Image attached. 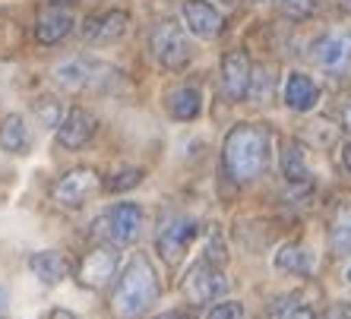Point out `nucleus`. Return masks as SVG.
Returning a JSON list of instances; mask_svg holds the SVG:
<instances>
[{
	"label": "nucleus",
	"mask_w": 351,
	"mask_h": 319,
	"mask_svg": "<svg viewBox=\"0 0 351 319\" xmlns=\"http://www.w3.org/2000/svg\"><path fill=\"white\" fill-rule=\"evenodd\" d=\"M345 127L351 130V99H348V105H345Z\"/></svg>",
	"instance_id": "33"
},
{
	"label": "nucleus",
	"mask_w": 351,
	"mask_h": 319,
	"mask_svg": "<svg viewBox=\"0 0 351 319\" xmlns=\"http://www.w3.org/2000/svg\"><path fill=\"white\" fill-rule=\"evenodd\" d=\"M7 316V303H3V291H0V319Z\"/></svg>",
	"instance_id": "34"
},
{
	"label": "nucleus",
	"mask_w": 351,
	"mask_h": 319,
	"mask_svg": "<svg viewBox=\"0 0 351 319\" xmlns=\"http://www.w3.org/2000/svg\"><path fill=\"white\" fill-rule=\"evenodd\" d=\"M282 99H285V105L291 107V111L307 114V111H313V107L319 105V86L307 73H288Z\"/></svg>",
	"instance_id": "15"
},
{
	"label": "nucleus",
	"mask_w": 351,
	"mask_h": 319,
	"mask_svg": "<svg viewBox=\"0 0 351 319\" xmlns=\"http://www.w3.org/2000/svg\"><path fill=\"white\" fill-rule=\"evenodd\" d=\"M228 288H231V281L225 279V272H221L219 266H213L209 259H203L187 272V279H184L180 291H184V297H187L190 303L203 307V303L221 301V297L228 294Z\"/></svg>",
	"instance_id": "7"
},
{
	"label": "nucleus",
	"mask_w": 351,
	"mask_h": 319,
	"mask_svg": "<svg viewBox=\"0 0 351 319\" xmlns=\"http://www.w3.org/2000/svg\"><path fill=\"white\" fill-rule=\"evenodd\" d=\"M156 319H193L187 310H168V313H162V316H156Z\"/></svg>",
	"instance_id": "32"
},
{
	"label": "nucleus",
	"mask_w": 351,
	"mask_h": 319,
	"mask_svg": "<svg viewBox=\"0 0 351 319\" xmlns=\"http://www.w3.org/2000/svg\"><path fill=\"white\" fill-rule=\"evenodd\" d=\"M345 279H348V285H351V269H348V275H345Z\"/></svg>",
	"instance_id": "38"
},
{
	"label": "nucleus",
	"mask_w": 351,
	"mask_h": 319,
	"mask_svg": "<svg viewBox=\"0 0 351 319\" xmlns=\"http://www.w3.org/2000/svg\"><path fill=\"white\" fill-rule=\"evenodd\" d=\"M272 262L278 272H288V275H311L313 272V253L301 244H285Z\"/></svg>",
	"instance_id": "21"
},
{
	"label": "nucleus",
	"mask_w": 351,
	"mask_h": 319,
	"mask_svg": "<svg viewBox=\"0 0 351 319\" xmlns=\"http://www.w3.org/2000/svg\"><path fill=\"white\" fill-rule=\"evenodd\" d=\"M130 29V16L123 10H108V13H98L82 23V38L89 44H111V41L123 38Z\"/></svg>",
	"instance_id": "13"
},
{
	"label": "nucleus",
	"mask_w": 351,
	"mask_h": 319,
	"mask_svg": "<svg viewBox=\"0 0 351 319\" xmlns=\"http://www.w3.org/2000/svg\"><path fill=\"white\" fill-rule=\"evenodd\" d=\"M184 23H187V29L196 38H203V41L221 35V29H225V19H221V13L209 0H187L184 3Z\"/></svg>",
	"instance_id": "14"
},
{
	"label": "nucleus",
	"mask_w": 351,
	"mask_h": 319,
	"mask_svg": "<svg viewBox=\"0 0 351 319\" xmlns=\"http://www.w3.org/2000/svg\"><path fill=\"white\" fill-rule=\"evenodd\" d=\"M269 319H317V310H313V303L307 301L301 291H294V294L278 297V301L272 303Z\"/></svg>",
	"instance_id": "23"
},
{
	"label": "nucleus",
	"mask_w": 351,
	"mask_h": 319,
	"mask_svg": "<svg viewBox=\"0 0 351 319\" xmlns=\"http://www.w3.org/2000/svg\"><path fill=\"white\" fill-rule=\"evenodd\" d=\"M329 250L332 256H351V205H339L329 225Z\"/></svg>",
	"instance_id": "22"
},
{
	"label": "nucleus",
	"mask_w": 351,
	"mask_h": 319,
	"mask_svg": "<svg viewBox=\"0 0 351 319\" xmlns=\"http://www.w3.org/2000/svg\"><path fill=\"white\" fill-rule=\"evenodd\" d=\"M165 107L174 120H196L203 111V92L196 86H178L165 95Z\"/></svg>",
	"instance_id": "18"
},
{
	"label": "nucleus",
	"mask_w": 351,
	"mask_h": 319,
	"mask_svg": "<svg viewBox=\"0 0 351 319\" xmlns=\"http://www.w3.org/2000/svg\"><path fill=\"white\" fill-rule=\"evenodd\" d=\"M143 218H146V215H143V205L117 203L92 221V234L111 246H130V244H136L139 234H143Z\"/></svg>",
	"instance_id": "4"
},
{
	"label": "nucleus",
	"mask_w": 351,
	"mask_h": 319,
	"mask_svg": "<svg viewBox=\"0 0 351 319\" xmlns=\"http://www.w3.org/2000/svg\"><path fill=\"white\" fill-rule=\"evenodd\" d=\"M254 3H272V0H254Z\"/></svg>",
	"instance_id": "37"
},
{
	"label": "nucleus",
	"mask_w": 351,
	"mask_h": 319,
	"mask_svg": "<svg viewBox=\"0 0 351 319\" xmlns=\"http://www.w3.org/2000/svg\"><path fill=\"white\" fill-rule=\"evenodd\" d=\"M32 107H35V117L45 127H60V120H64V107H60L58 99H38Z\"/></svg>",
	"instance_id": "25"
},
{
	"label": "nucleus",
	"mask_w": 351,
	"mask_h": 319,
	"mask_svg": "<svg viewBox=\"0 0 351 319\" xmlns=\"http://www.w3.org/2000/svg\"><path fill=\"white\" fill-rule=\"evenodd\" d=\"M117 266H121L117 246H111V244L95 246V250H89V253L82 256L76 279H80L82 288H89V291H98V288L111 285V279H117Z\"/></svg>",
	"instance_id": "8"
},
{
	"label": "nucleus",
	"mask_w": 351,
	"mask_h": 319,
	"mask_svg": "<svg viewBox=\"0 0 351 319\" xmlns=\"http://www.w3.org/2000/svg\"><path fill=\"white\" fill-rule=\"evenodd\" d=\"M317 319H351V307H342V303H335V307H329L323 316Z\"/></svg>",
	"instance_id": "30"
},
{
	"label": "nucleus",
	"mask_w": 351,
	"mask_h": 319,
	"mask_svg": "<svg viewBox=\"0 0 351 319\" xmlns=\"http://www.w3.org/2000/svg\"><path fill=\"white\" fill-rule=\"evenodd\" d=\"M311 58L326 73H348L351 70V35L332 32L311 44Z\"/></svg>",
	"instance_id": "10"
},
{
	"label": "nucleus",
	"mask_w": 351,
	"mask_h": 319,
	"mask_svg": "<svg viewBox=\"0 0 351 319\" xmlns=\"http://www.w3.org/2000/svg\"><path fill=\"white\" fill-rule=\"evenodd\" d=\"M73 25H76V19L70 10L48 7L35 19V38H38L41 44H58V41H64L66 35L73 32Z\"/></svg>",
	"instance_id": "16"
},
{
	"label": "nucleus",
	"mask_w": 351,
	"mask_h": 319,
	"mask_svg": "<svg viewBox=\"0 0 351 319\" xmlns=\"http://www.w3.org/2000/svg\"><path fill=\"white\" fill-rule=\"evenodd\" d=\"M241 316H244V307L237 301H225V303H215L206 319H241Z\"/></svg>",
	"instance_id": "28"
},
{
	"label": "nucleus",
	"mask_w": 351,
	"mask_h": 319,
	"mask_svg": "<svg viewBox=\"0 0 351 319\" xmlns=\"http://www.w3.org/2000/svg\"><path fill=\"white\" fill-rule=\"evenodd\" d=\"M95 130H98V120L92 111H86V107H70L58 127V142L64 149H70V152H76V149H82L86 142H92Z\"/></svg>",
	"instance_id": "11"
},
{
	"label": "nucleus",
	"mask_w": 351,
	"mask_h": 319,
	"mask_svg": "<svg viewBox=\"0 0 351 319\" xmlns=\"http://www.w3.org/2000/svg\"><path fill=\"white\" fill-rule=\"evenodd\" d=\"M98 190H101V177H98L95 168H73L54 183V199L66 209H80Z\"/></svg>",
	"instance_id": "9"
},
{
	"label": "nucleus",
	"mask_w": 351,
	"mask_h": 319,
	"mask_svg": "<svg viewBox=\"0 0 351 319\" xmlns=\"http://www.w3.org/2000/svg\"><path fill=\"white\" fill-rule=\"evenodd\" d=\"M221 3H228V7H237V3H241V0H221Z\"/></svg>",
	"instance_id": "36"
},
{
	"label": "nucleus",
	"mask_w": 351,
	"mask_h": 319,
	"mask_svg": "<svg viewBox=\"0 0 351 319\" xmlns=\"http://www.w3.org/2000/svg\"><path fill=\"white\" fill-rule=\"evenodd\" d=\"M158 294L162 285H158L156 266L149 262V256L136 253L117 275V285L111 291V313L117 319H136L158 301Z\"/></svg>",
	"instance_id": "2"
},
{
	"label": "nucleus",
	"mask_w": 351,
	"mask_h": 319,
	"mask_svg": "<svg viewBox=\"0 0 351 319\" xmlns=\"http://www.w3.org/2000/svg\"><path fill=\"white\" fill-rule=\"evenodd\" d=\"M206 259L213 262V266H219V262H228V250H225V244H221V234L219 231H209V256Z\"/></svg>",
	"instance_id": "29"
},
{
	"label": "nucleus",
	"mask_w": 351,
	"mask_h": 319,
	"mask_svg": "<svg viewBox=\"0 0 351 319\" xmlns=\"http://www.w3.org/2000/svg\"><path fill=\"white\" fill-rule=\"evenodd\" d=\"M319 3L323 0H282V13L288 19H307L319 10Z\"/></svg>",
	"instance_id": "26"
},
{
	"label": "nucleus",
	"mask_w": 351,
	"mask_h": 319,
	"mask_svg": "<svg viewBox=\"0 0 351 319\" xmlns=\"http://www.w3.org/2000/svg\"><path fill=\"white\" fill-rule=\"evenodd\" d=\"M278 168L288 183H307L311 171H307V149L301 140H285L282 142V155H278Z\"/></svg>",
	"instance_id": "19"
},
{
	"label": "nucleus",
	"mask_w": 351,
	"mask_h": 319,
	"mask_svg": "<svg viewBox=\"0 0 351 319\" xmlns=\"http://www.w3.org/2000/svg\"><path fill=\"white\" fill-rule=\"evenodd\" d=\"M54 82L66 92H111L121 82V70L95 58H70L54 66Z\"/></svg>",
	"instance_id": "3"
},
{
	"label": "nucleus",
	"mask_w": 351,
	"mask_h": 319,
	"mask_svg": "<svg viewBox=\"0 0 351 319\" xmlns=\"http://www.w3.org/2000/svg\"><path fill=\"white\" fill-rule=\"evenodd\" d=\"M272 92H276V70L269 64H256L254 73H250V89H247L250 101L254 105H269Z\"/></svg>",
	"instance_id": "24"
},
{
	"label": "nucleus",
	"mask_w": 351,
	"mask_h": 319,
	"mask_svg": "<svg viewBox=\"0 0 351 319\" xmlns=\"http://www.w3.org/2000/svg\"><path fill=\"white\" fill-rule=\"evenodd\" d=\"M29 127H25L23 114H7L0 123V149L10 155H25L29 152Z\"/></svg>",
	"instance_id": "20"
},
{
	"label": "nucleus",
	"mask_w": 351,
	"mask_h": 319,
	"mask_svg": "<svg viewBox=\"0 0 351 319\" xmlns=\"http://www.w3.org/2000/svg\"><path fill=\"white\" fill-rule=\"evenodd\" d=\"M139 183H143V171H139V168H127V171L114 174V177L108 180V190H114V193H121V190L139 187Z\"/></svg>",
	"instance_id": "27"
},
{
	"label": "nucleus",
	"mask_w": 351,
	"mask_h": 319,
	"mask_svg": "<svg viewBox=\"0 0 351 319\" xmlns=\"http://www.w3.org/2000/svg\"><path fill=\"white\" fill-rule=\"evenodd\" d=\"M339 7H342V10H351V0H339Z\"/></svg>",
	"instance_id": "35"
},
{
	"label": "nucleus",
	"mask_w": 351,
	"mask_h": 319,
	"mask_svg": "<svg viewBox=\"0 0 351 319\" xmlns=\"http://www.w3.org/2000/svg\"><path fill=\"white\" fill-rule=\"evenodd\" d=\"M250 73H254V64L244 51H228L221 58V89L231 101H244L247 89H250Z\"/></svg>",
	"instance_id": "12"
},
{
	"label": "nucleus",
	"mask_w": 351,
	"mask_h": 319,
	"mask_svg": "<svg viewBox=\"0 0 351 319\" xmlns=\"http://www.w3.org/2000/svg\"><path fill=\"white\" fill-rule=\"evenodd\" d=\"M149 48H152V58H156L165 70H174V73L184 70V66L193 60V44H190L187 32H184L174 19H162V23L152 25Z\"/></svg>",
	"instance_id": "5"
},
{
	"label": "nucleus",
	"mask_w": 351,
	"mask_h": 319,
	"mask_svg": "<svg viewBox=\"0 0 351 319\" xmlns=\"http://www.w3.org/2000/svg\"><path fill=\"white\" fill-rule=\"evenodd\" d=\"M29 269H32V275L41 285L54 288L70 275V259L64 253H58V250H38V253L29 256Z\"/></svg>",
	"instance_id": "17"
},
{
	"label": "nucleus",
	"mask_w": 351,
	"mask_h": 319,
	"mask_svg": "<svg viewBox=\"0 0 351 319\" xmlns=\"http://www.w3.org/2000/svg\"><path fill=\"white\" fill-rule=\"evenodd\" d=\"M196 238H199V221L190 215H168L156 231V250L168 266H180Z\"/></svg>",
	"instance_id": "6"
},
{
	"label": "nucleus",
	"mask_w": 351,
	"mask_h": 319,
	"mask_svg": "<svg viewBox=\"0 0 351 319\" xmlns=\"http://www.w3.org/2000/svg\"><path fill=\"white\" fill-rule=\"evenodd\" d=\"M272 158V130L263 123H237L221 146V171L234 183H254L266 174Z\"/></svg>",
	"instance_id": "1"
},
{
	"label": "nucleus",
	"mask_w": 351,
	"mask_h": 319,
	"mask_svg": "<svg viewBox=\"0 0 351 319\" xmlns=\"http://www.w3.org/2000/svg\"><path fill=\"white\" fill-rule=\"evenodd\" d=\"M342 168H345V174H351V142L342 146Z\"/></svg>",
	"instance_id": "31"
}]
</instances>
